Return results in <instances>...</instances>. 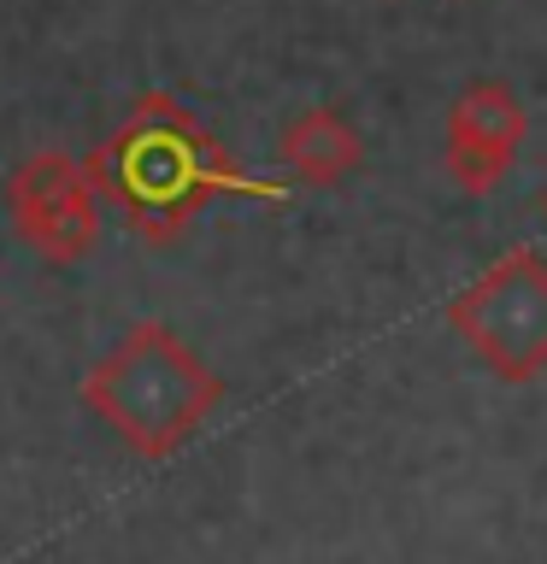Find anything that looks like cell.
I'll return each instance as SVG.
<instances>
[{
    "mask_svg": "<svg viewBox=\"0 0 547 564\" xmlns=\"http://www.w3.org/2000/svg\"><path fill=\"white\" fill-rule=\"evenodd\" d=\"M100 200L118 206L130 236L165 247L176 229H189L212 200H289V188L271 176L242 171L224 153V141L206 130L176 95H136L130 118L83 159Z\"/></svg>",
    "mask_w": 547,
    "mask_h": 564,
    "instance_id": "1",
    "label": "cell"
},
{
    "mask_svg": "<svg viewBox=\"0 0 547 564\" xmlns=\"http://www.w3.org/2000/svg\"><path fill=\"white\" fill-rule=\"evenodd\" d=\"M83 405L136 458H171L224 405V377L171 324L141 317L118 335L106 359L88 365Z\"/></svg>",
    "mask_w": 547,
    "mask_h": 564,
    "instance_id": "2",
    "label": "cell"
},
{
    "mask_svg": "<svg viewBox=\"0 0 547 564\" xmlns=\"http://www.w3.org/2000/svg\"><path fill=\"white\" fill-rule=\"evenodd\" d=\"M448 324L501 382H536L547 370V259L512 247L448 300Z\"/></svg>",
    "mask_w": 547,
    "mask_h": 564,
    "instance_id": "3",
    "label": "cell"
},
{
    "mask_svg": "<svg viewBox=\"0 0 547 564\" xmlns=\"http://www.w3.org/2000/svg\"><path fill=\"white\" fill-rule=\"evenodd\" d=\"M7 218L12 236L42 264H83L100 241V188L83 159L42 148L18 159L7 176Z\"/></svg>",
    "mask_w": 547,
    "mask_h": 564,
    "instance_id": "4",
    "label": "cell"
},
{
    "mask_svg": "<svg viewBox=\"0 0 547 564\" xmlns=\"http://www.w3.org/2000/svg\"><path fill=\"white\" fill-rule=\"evenodd\" d=\"M524 100L512 95V83H465L459 100L448 106V141H441V165L465 194H489L501 176L518 165L524 148Z\"/></svg>",
    "mask_w": 547,
    "mask_h": 564,
    "instance_id": "5",
    "label": "cell"
},
{
    "mask_svg": "<svg viewBox=\"0 0 547 564\" xmlns=\"http://www.w3.org/2000/svg\"><path fill=\"white\" fill-rule=\"evenodd\" d=\"M277 159L289 165L294 183L307 188H342L353 171L365 165V141L347 123L342 106H307L282 123L277 135Z\"/></svg>",
    "mask_w": 547,
    "mask_h": 564,
    "instance_id": "6",
    "label": "cell"
},
{
    "mask_svg": "<svg viewBox=\"0 0 547 564\" xmlns=\"http://www.w3.org/2000/svg\"><path fill=\"white\" fill-rule=\"evenodd\" d=\"M541 218H547V194H541Z\"/></svg>",
    "mask_w": 547,
    "mask_h": 564,
    "instance_id": "7",
    "label": "cell"
}]
</instances>
